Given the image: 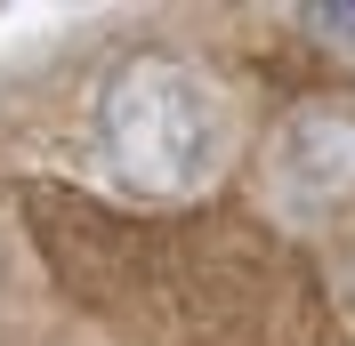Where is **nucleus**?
<instances>
[{"instance_id": "obj_1", "label": "nucleus", "mask_w": 355, "mask_h": 346, "mask_svg": "<svg viewBox=\"0 0 355 346\" xmlns=\"http://www.w3.org/2000/svg\"><path fill=\"white\" fill-rule=\"evenodd\" d=\"M105 145L146 185H186L202 170V153H210V105H202V89L178 65L146 57L105 97Z\"/></svg>"}, {"instance_id": "obj_2", "label": "nucleus", "mask_w": 355, "mask_h": 346, "mask_svg": "<svg viewBox=\"0 0 355 346\" xmlns=\"http://www.w3.org/2000/svg\"><path fill=\"white\" fill-rule=\"evenodd\" d=\"M307 24H323V33H355V8H307Z\"/></svg>"}]
</instances>
